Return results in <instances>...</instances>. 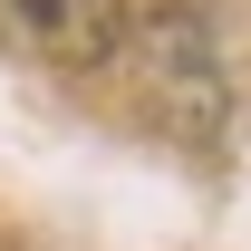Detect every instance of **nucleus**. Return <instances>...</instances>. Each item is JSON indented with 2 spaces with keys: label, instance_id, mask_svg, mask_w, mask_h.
<instances>
[{
  "label": "nucleus",
  "instance_id": "nucleus-1",
  "mask_svg": "<svg viewBox=\"0 0 251 251\" xmlns=\"http://www.w3.org/2000/svg\"><path fill=\"white\" fill-rule=\"evenodd\" d=\"M126 29V0H0V39L39 58H106Z\"/></svg>",
  "mask_w": 251,
  "mask_h": 251
}]
</instances>
